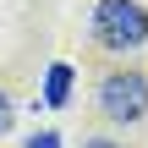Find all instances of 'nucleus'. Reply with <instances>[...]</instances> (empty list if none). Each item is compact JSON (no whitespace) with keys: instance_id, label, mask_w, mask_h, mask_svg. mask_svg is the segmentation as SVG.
I'll list each match as a JSON object with an SVG mask.
<instances>
[{"instance_id":"f257e3e1","label":"nucleus","mask_w":148,"mask_h":148,"mask_svg":"<svg viewBox=\"0 0 148 148\" xmlns=\"http://www.w3.org/2000/svg\"><path fill=\"white\" fill-rule=\"evenodd\" d=\"M93 38L104 49H143L148 44V11L137 0H99L93 5Z\"/></svg>"},{"instance_id":"7ed1b4c3","label":"nucleus","mask_w":148,"mask_h":148,"mask_svg":"<svg viewBox=\"0 0 148 148\" xmlns=\"http://www.w3.org/2000/svg\"><path fill=\"white\" fill-rule=\"evenodd\" d=\"M71 77H77L71 60H55V66L44 71V104H49V110H60V104L71 99Z\"/></svg>"},{"instance_id":"39448f33","label":"nucleus","mask_w":148,"mask_h":148,"mask_svg":"<svg viewBox=\"0 0 148 148\" xmlns=\"http://www.w3.org/2000/svg\"><path fill=\"white\" fill-rule=\"evenodd\" d=\"M22 148H60V137H55V132H33Z\"/></svg>"},{"instance_id":"f03ea898","label":"nucleus","mask_w":148,"mask_h":148,"mask_svg":"<svg viewBox=\"0 0 148 148\" xmlns=\"http://www.w3.org/2000/svg\"><path fill=\"white\" fill-rule=\"evenodd\" d=\"M99 110H104V121H115V126L143 121L148 115V77L143 71H110V77L99 82Z\"/></svg>"},{"instance_id":"423d86ee","label":"nucleus","mask_w":148,"mask_h":148,"mask_svg":"<svg viewBox=\"0 0 148 148\" xmlns=\"http://www.w3.org/2000/svg\"><path fill=\"white\" fill-rule=\"evenodd\" d=\"M82 148H121V143H110V137H88Z\"/></svg>"},{"instance_id":"20e7f679","label":"nucleus","mask_w":148,"mask_h":148,"mask_svg":"<svg viewBox=\"0 0 148 148\" xmlns=\"http://www.w3.org/2000/svg\"><path fill=\"white\" fill-rule=\"evenodd\" d=\"M11 121H16V110H11V93L0 88V132H11Z\"/></svg>"}]
</instances>
